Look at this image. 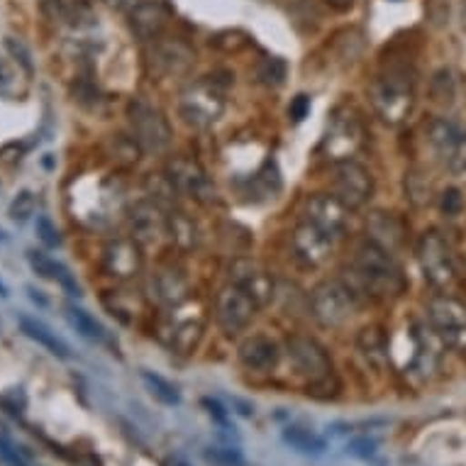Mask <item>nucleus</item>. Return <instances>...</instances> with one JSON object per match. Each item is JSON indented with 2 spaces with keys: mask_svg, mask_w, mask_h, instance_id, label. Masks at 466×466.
<instances>
[{
  "mask_svg": "<svg viewBox=\"0 0 466 466\" xmlns=\"http://www.w3.org/2000/svg\"><path fill=\"white\" fill-rule=\"evenodd\" d=\"M152 289L157 293V299L167 306L178 308L188 299V281L186 276L174 267H164L159 268L152 279Z\"/></svg>",
  "mask_w": 466,
  "mask_h": 466,
  "instance_id": "nucleus-23",
  "label": "nucleus"
},
{
  "mask_svg": "<svg viewBox=\"0 0 466 466\" xmlns=\"http://www.w3.org/2000/svg\"><path fill=\"white\" fill-rule=\"evenodd\" d=\"M229 279L235 286L247 290L257 303L267 306L268 300L274 299V279L267 274V268L259 267L252 259H238L229 267Z\"/></svg>",
  "mask_w": 466,
  "mask_h": 466,
  "instance_id": "nucleus-17",
  "label": "nucleus"
},
{
  "mask_svg": "<svg viewBox=\"0 0 466 466\" xmlns=\"http://www.w3.org/2000/svg\"><path fill=\"white\" fill-rule=\"evenodd\" d=\"M325 3H328L329 8L339 10V13H347V10L354 8V3H357V0H325Z\"/></svg>",
  "mask_w": 466,
  "mask_h": 466,
  "instance_id": "nucleus-42",
  "label": "nucleus"
},
{
  "mask_svg": "<svg viewBox=\"0 0 466 466\" xmlns=\"http://www.w3.org/2000/svg\"><path fill=\"white\" fill-rule=\"evenodd\" d=\"M430 145L435 149L437 159L451 174L466 171V130L450 120H435L430 125Z\"/></svg>",
  "mask_w": 466,
  "mask_h": 466,
  "instance_id": "nucleus-12",
  "label": "nucleus"
},
{
  "mask_svg": "<svg viewBox=\"0 0 466 466\" xmlns=\"http://www.w3.org/2000/svg\"><path fill=\"white\" fill-rule=\"evenodd\" d=\"M35 208H37V203H35V196H32L30 191H20L17 193V198L10 203V218L15 222H25L30 215H35Z\"/></svg>",
  "mask_w": 466,
  "mask_h": 466,
  "instance_id": "nucleus-34",
  "label": "nucleus"
},
{
  "mask_svg": "<svg viewBox=\"0 0 466 466\" xmlns=\"http://www.w3.org/2000/svg\"><path fill=\"white\" fill-rule=\"evenodd\" d=\"M107 274L127 281L142 271V245L135 239H115L106 247Z\"/></svg>",
  "mask_w": 466,
  "mask_h": 466,
  "instance_id": "nucleus-19",
  "label": "nucleus"
},
{
  "mask_svg": "<svg viewBox=\"0 0 466 466\" xmlns=\"http://www.w3.org/2000/svg\"><path fill=\"white\" fill-rule=\"evenodd\" d=\"M203 405H206L208 413L213 415L215 420L220 422V425H225V422H228V413H225V408H222V405L218 403V400H210V398H203Z\"/></svg>",
  "mask_w": 466,
  "mask_h": 466,
  "instance_id": "nucleus-40",
  "label": "nucleus"
},
{
  "mask_svg": "<svg viewBox=\"0 0 466 466\" xmlns=\"http://www.w3.org/2000/svg\"><path fill=\"white\" fill-rule=\"evenodd\" d=\"M142 381L147 383V389L152 393L157 400H161L164 405H178V390L167 381V379H161V376L152 374V371H142Z\"/></svg>",
  "mask_w": 466,
  "mask_h": 466,
  "instance_id": "nucleus-31",
  "label": "nucleus"
},
{
  "mask_svg": "<svg viewBox=\"0 0 466 466\" xmlns=\"http://www.w3.org/2000/svg\"><path fill=\"white\" fill-rule=\"evenodd\" d=\"M206 322L203 315H186V318H177L168 325V344L177 354H191L198 347L200 337H203Z\"/></svg>",
  "mask_w": 466,
  "mask_h": 466,
  "instance_id": "nucleus-22",
  "label": "nucleus"
},
{
  "mask_svg": "<svg viewBox=\"0 0 466 466\" xmlns=\"http://www.w3.org/2000/svg\"><path fill=\"white\" fill-rule=\"evenodd\" d=\"M0 461L5 466H27L25 457L8 437H0Z\"/></svg>",
  "mask_w": 466,
  "mask_h": 466,
  "instance_id": "nucleus-37",
  "label": "nucleus"
},
{
  "mask_svg": "<svg viewBox=\"0 0 466 466\" xmlns=\"http://www.w3.org/2000/svg\"><path fill=\"white\" fill-rule=\"evenodd\" d=\"M303 222L318 228L322 235H328L335 242L347 232L350 208L339 203L332 193H313L303 206Z\"/></svg>",
  "mask_w": 466,
  "mask_h": 466,
  "instance_id": "nucleus-11",
  "label": "nucleus"
},
{
  "mask_svg": "<svg viewBox=\"0 0 466 466\" xmlns=\"http://www.w3.org/2000/svg\"><path fill=\"white\" fill-rule=\"evenodd\" d=\"M290 247H293L296 259L303 261L306 267H322L332 254V239L308 222H300L299 228L293 229Z\"/></svg>",
  "mask_w": 466,
  "mask_h": 466,
  "instance_id": "nucleus-16",
  "label": "nucleus"
},
{
  "mask_svg": "<svg viewBox=\"0 0 466 466\" xmlns=\"http://www.w3.org/2000/svg\"><path fill=\"white\" fill-rule=\"evenodd\" d=\"M259 303L235 283H228L215 299V320L228 335L242 332L254 320Z\"/></svg>",
  "mask_w": 466,
  "mask_h": 466,
  "instance_id": "nucleus-10",
  "label": "nucleus"
},
{
  "mask_svg": "<svg viewBox=\"0 0 466 466\" xmlns=\"http://www.w3.org/2000/svg\"><path fill=\"white\" fill-rule=\"evenodd\" d=\"M132 239L145 247H157L168 238V215H164L159 203L142 200L135 206L130 218Z\"/></svg>",
  "mask_w": 466,
  "mask_h": 466,
  "instance_id": "nucleus-13",
  "label": "nucleus"
},
{
  "mask_svg": "<svg viewBox=\"0 0 466 466\" xmlns=\"http://www.w3.org/2000/svg\"><path fill=\"white\" fill-rule=\"evenodd\" d=\"M350 451L357 454V457H369V454H374V442H369V440H357V442L350 444Z\"/></svg>",
  "mask_w": 466,
  "mask_h": 466,
  "instance_id": "nucleus-41",
  "label": "nucleus"
},
{
  "mask_svg": "<svg viewBox=\"0 0 466 466\" xmlns=\"http://www.w3.org/2000/svg\"><path fill=\"white\" fill-rule=\"evenodd\" d=\"M371 193H374V178L367 167H361L352 159L337 161L335 177H332V196L339 203H344L350 210H357V208L367 206Z\"/></svg>",
  "mask_w": 466,
  "mask_h": 466,
  "instance_id": "nucleus-8",
  "label": "nucleus"
},
{
  "mask_svg": "<svg viewBox=\"0 0 466 466\" xmlns=\"http://www.w3.org/2000/svg\"><path fill=\"white\" fill-rule=\"evenodd\" d=\"M430 325L451 350L466 352V306L451 296H435L428 306Z\"/></svg>",
  "mask_w": 466,
  "mask_h": 466,
  "instance_id": "nucleus-5",
  "label": "nucleus"
},
{
  "mask_svg": "<svg viewBox=\"0 0 466 466\" xmlns=\"http://www.w3.org/2000/svg\"><path fill=\"white\" fill-rule=\"evenodd\" d=\"M196 54L181 39H157L152 49V69L161 76H184L193 69Z\"/></svg>",
  "mask_w": 466,
  "mask_h": 466,
  "instance_id": "nucleus-15",
  "label": "nucleus"
},
{
  "mask_svg": "<svg viewBox=\"0 0 466 466\" xmlns=\"http://www.w3.org/2000/svg\"><path fill=\"white\" fill-rule=\"evenodd\" d=\"M440 208H442V213L450 215V218L461 213V208H464V196H461V191H459V188H447V191L442 193V198H440Z\"/></svg>",
  "mask_w": 466,
  "mask_h": 466,
  "instance_id": "nucleus-36",
  "label": "nucleus"
},
{
  "mask_svg": "<svg viewBox=\"0 0 466 466\" xmlns=\"http://www.w3.org/2000/svg\"><path fill=\"white\" fill-rule=\"evenodd\" d=\"M37 235L46 247H59V245H62L59 229H56V225H54L49 218H39V220H37Z\"/></svg>",
  "mask_w": 466,
  "mask_h": 466,
  "instance_id": "nucleus-38",
  "label": "nucleus"
},
{
  "mask_svg": "<svg viewBox=\"0 0 466 466\" xmlns=\"http://www.w3.org/2000/svg\"><path fill=\"white\" fill-rule=\"evenodd\" d=\"M208 464L213 466H245V457L238 450H229V447H210L203 451Z\"/></svg>",
  "mask_w": 466,
  "mask_h": 466,
  "instance_id": "nucleus-33",
  "label": "nucleus"
},
{
  "mask_svg": "<svg viewBox=\"0 0 466 466\" xmlns=\"http://www.w3.org/2000/svg\"><path fill=\"white\" fill-rule=\"evenodd\" d=\"M66 320L74 329H76L78 335L86 337V339H91V342H103L106 339V329L100 325L93 315H88L84 308L76 306H66Z\"/></svg>",
  "mask_w": 466,
  "mask_h": 466,
  "instance_id": "nucleus-28",
  "label": "nucleus"
},
{
  "mask_svg": "<svg viewBox=\"0 0 466 466\" xmlns=\"http://www.w3.org/2000/svg\"><path fill=\"white\" fill-rule=\"evenodd\" d=\"M239 361L252 371H271L279 364V347L268 337L254 335L239 347Z\"/></svg>",
  "mask_w": 466,
  "mask_h": 466,
  "instance_id": "nucleus-21",
  "label": "nucleus"
},
{
  "mask_svg": "<svg viewBox=\"0 0 466 466\" xmlns=\"http://www.w3.org/2000/svg\"><path fill=\"white\" fill-rule=\"evenodd\" d=\"M418 261H420V268L425 279H428L432 286L437 289H447L454 283V259H451V249L447 245V239L435 232V229H430L420 238L418 242Z\"/></svg>",
  "mask_w": 466,
  "mask_h": 466,
  "instance_id": "nucleus-7",
  "label": "nucleus"
},
{
  "mask_svg": "<svg viewBox=\"0 0 466 466\" xmlns=\"http://www.w3.org/2000/svg\"><path fill=\"white\" fill-rule=\"evenodd\" d=\"M130 125L137 142L145 152H164L171 145V125L159 107L137 98L130 103Z\"/></svg>",
  "mask_w": 466,
  "mask_h": 466,
  "instance_id": "nucleus-4",
  "label": "nucleus"
},
{
  "mask_svg": "<svg viewBox=\"0 0 466 466\" xmlns=\"http://www.w3.org/2000/svg\"><path fill=\"white\" fill-rule=\"evenodd\" d=\"M168 466H186V464H178V461H174V464H168Z\"/></svg>",
  "mask_w": 466,
  "mask_h": 466,
  "instance_id": "nucleus-46",
  "label": "nucleus"
},
{
  "mask_svg": "<svg viewBox=\"0 0 466 466\" xmlns=\"http://www.w3.org/2000/svg\"><path fill=\"white\" fill-rule=\"evenodd\" d=\"M261 84L267 86H281L283 78H286V62L279 59V56H268L259 64V71H257Z\"/></svg>",
  "mask_w": 466,
  "mask_h": 466,
  "instance_id": "nucleus-32",
  "label": "nucleus"
},
{
  "mask_svg": "<svg viewBox=\"0 0 466 466\" xmlns=\"http://www.w3.org/2000/svg\"><path fill=\"white\" fill-rule=\"evenodd\" d=\"M432 88H437V91H432V98L440 100V103H450L454 98V78H451V71H440L435 81H432Z\"/></svg>",
  "mask_w": 466,
  "mask_h": 466,
  "instance_id": "nucleus-35",
  "label": "nucleus"
},
{
  "mask_svg": "<svg viewBox=\"0 0 466 466\" xmlns=\"http://www.w3.org/2000/svg\"><path fill=\"white\" fill-rule=\"evenodd\" d=\"M27 261H30V267L35 268V271H37L42 279H49V281H59L64 289H69L74 296H78V293H81V290H78V286H76V281L71 279L69 271H66L62 264H56L54 259H49L46 254L27 252Z\"/></svg>",
  "mask_w": 466,
  "mask_h": 466,
  "instance_id": "nucleus-27",
  "label": "nucleus"
},
{
  "mask_svg": "<svg viewBox=\"0 0 466 466\" xmlns=\"http://www.w3.org/2000/svg\"><path fill=\"white\" fill-rule=\"evenodd\" d=\"M361 139H364V127L357 113L352 107H339L329 120L328 135L322 139V152L335 161L352 159V154L361 147Z\"/></svg>",
  "mask_w": 466,
  "mask_h": 466,
  "instance_id": "nucleus-6",
  "label": "nucleus"
},
{
  "mask_svg": "<svg viewBox=\"0 0 466 466\" xmlns=\"http://www.w3.org/2000/svg\"><path fill=\"white\" fill-rule=\"evenodd\" d=\"M167 178L178 193L191 196V198L203 200V196L210 193V181H208L206 171L200 168L198 161L186 159V157H177V159L168 161Z\"/></svg>",
  "mask_w": 466,
  "mask_h": 466,
  "instance_id": "nucleus-18",
  "label": "nucleus"
},
{
  "mask_svg": "<svg viewBox=\"0 0 466 466\" xmlns=\"http://www.w3.org/2000/svg\"><path fill=\"white\" fill-rule=\"evenodd\" d=\"M308 113H310V98L308 96H296V98L290 100V106H289V117L293 120V123H303L308 117Z\"/></svg>",
  "mask_w": 466,
  "mask_h": 466,
  "instance_id": "nucleus-39",
  "label": "nucleus"
},
{
  "mask_svg": "<svg viewBox=\"0 0 466 466\" xmlns=\"http://www.w3.org/2000/svg\"><path fill=\"white\" fill-rule=\"evenodd\" d=\"M376 113L389 125L403 123L415 103V78L408 69H389L376 78L371 91Z\"/></svg>",
  "mask_w": 466,
  "mask_h": 466,
  "instance_id": "nucleus-2",
  "label": "nucleus"
},
{
  "mask_svg": "<svg viewBox=\"0 0 466 466\" xmlns=\"http://www.w3.org/2000/svg\"><path fill=\"white\" fill-rule=\"evenodd\" d=\"M20 329H23L25 335L35 339L37 344H42L46 352H52L54 357H62V360H69V347L59 339V337L54 335L52 329L45 328L42 322L32 320V318H20Z\"/></svg>",
  "mask_w": 466,
  "mask_h": 466,
  "instance_id": "nucleus-26",
  "label": "nucleus"
},
{
  "mask_svg": "<svg viewBox=\"0 0 466 466\" xmlns=\"http://www.w3.org/2000/svg\"><path fill=\"white\" fill-rule=\"evenodd\" d=\"M369 232L374 235L371 242L381 245L383 249L393 252L400 242H403V225L393 218L390 213H374L369 220Z\"/></svg>",
  "mask_w": 466,
  "mask_h": 466,
  "instance_id": "nucleus-25",
  "label": "nucleus"
},
{
  "mask_svg": "<svg viewBox=\"0 0 466 466\" xmlns=\"http://www.w3.org/2000/svg\"><path fill=\"white\" fill-rule=\"evenodd\" d=\"M45 13L54 23L76 27L91 17V3L88 0H45Z\"/></svg>",
  "mask_w": 466,
  "mask_h": 466,
  "instance_id": "nucleus-24",
  "label": "nucleus"
},
{
  "mask_svg": "<svg viewBox=\"0 0 466 466\" xmlns=\"http://www.w3.org/2000/svg\"><path fill=\"white\" fill-rule=\"evenodd\" d=\"M115 8H135L137 5V0H110Z\"/></svg>",
  "mask_w": 466,
  "mask_h": 466,
  "instance_id": "nucleus-44",
  "label": "nucleus"
},
{
  "mask_svg": "<svg viewBox=\"0 0 466 466\" xmlns=\"http://www.w3.org/2000/svg\"><path fill=\"white\" fill-rule=\"evenodd\" d=\"M283 440H286L293 450L306 451V454H320V451H325V440L306 428L283 430Z\"/></svg>",
  "mask_w": 466,
  "mask_h": 466,
  "instance_id": "nucleus-30",
  "label": "nucleus"
},
{
  "mask_svg": "<svg viewBox=\"0 0 466 466\" xmlns=\"http://www.w3.org/2000/svg\"><path fill=\"white\" fill-rule=\"evenodd\" d=\"M310 306H313L315 320L320 322L322 328H342L357 313L354 290L347 289L342 281H332V279L315 286Z\"/></svg>",
  "mask_w": 466,
  "mask_h": 466,
  "instance_id": "nucleus-3",
  "label": "nucleus"
},
{
  "mask_svg": "<svg viewBox=\"0 0 466 466\" xmlns=\"http://www.w3.org/2000/svg\"><path fill=\"white\" fill-rule=\"evenodd\" d=\"M350 271L354 281L376 299H393L405 290V276L393 254L371 239L357 247Z\"/></svg>",
  "mask_w": 466,
  "mask_h": 466,
  "instance_id": "nucleus-1",
  "label": "nucleus"
},
{
  "mask_svg": "<svg viewBox=\"0 0 466 466\" xmlns=\"http://www.w3.org/2000/svg\"><path fill=\"white\" fill-rule=\"evenodd\" d=\"M225 110L222 91L213 81H198L181 96V115L193 127H210Z\"/></svg>",
  "mask_w": 466,
  "mask_h": 466,
  "instance_id": "nucleus-9",
  "label": "nucleus"
},
{
  "mask_svg": "<svg viewBox=\"0 0 466 466\" xmlns=\"http://www.w3.org/2000/svg\"><path fill=\"white\" fill-rule=\"evenodd\" d=\"M168 239H174L181 249H191L198 242V229L191 218H186L184 213H174L168 215Z\"/></svg>",
  "mask_w": 466,
  "mask_h": 466,
  "instance_id": "nucleus-29",
  "label": "nucleus"
},
{
  "mask_svg": "<svg viewBox=\"0 0 466 466\" xmlns=\"http://www.w3.org/2000/svg\"><path fill=\"white\" fill-rule=\"evenodd\" d=\"M289 357L293 367L299 369V374L320 381L328 379L332 371V361H329L325 347L318 344L310 337H290L289 339Z\"/></svg>",
  "mask_w": 466,
  "mask_h": 466,
  "instance_id": "nucleus-14",
  "label": "nucleus"
},
{
  "mask_svg": "<svg viewBox=\"0 0 466 466\" xmlns=\"http://www.w3.org/2000/svg\"><path fill=\"white\" fill-rule=\"evenodd\" d=\"M459 25H461V30L466 32V0L459 3Z\"/></svg>",
  "mask_w": 466,
  "mask_h": 466,
  "instance_id": "nucleus-43",
  "label": "nucleus"
},
{
  "mask_svg": "<svg viewBox=\"0 0 466 466\" xmlns=\"http://www.w3.org/2000/svg\"><path fill=\"white\" fill-rule=\"evenodd\" d=\"M168 23V10L159 0H147L137 3L130 13V27L135 37L142 42H157Z\"/></svg>",
  "mask_w": 466,
  "mask_h": 466,
  "instance_id": "nucleus-20",
  "label": "nucleus"
},
{
  "mask_svg": "<svg viewBox=\"0 0 466 466\" xmlns=\"http://www.w3.org/2000/svg\"><path fill=\"white\" fill-rule=\"evenodd\" d=\"M5 239H8V235H5L3 229H0V242H5Z\"/></svg>",
  "mask_w": 466,
  "mask_h": 466,
  "instance_id": "nucleus-45",
  "label": "nucleus"
}]
</instances>
